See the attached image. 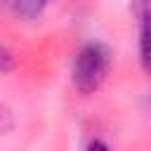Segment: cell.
Masks as SVG:
<instances>
[{"label":"cell","instance_id":"6da1fadb","mask_svg":"<svg viewBox=\"0 0 151 151\" xmlns=\"http://www.w3.org/2000/svg\"><path fill=\"white\" fill-rule=\"evenodd\" d=\"M113 68V52L104 40H85L71 59V85L78 94L90 97L101 90Z\"/></svg>","mask_w":151,"mask_h":151},{"label":"cell","instance_id":"7a4b0ae2","mask_svg":"<svg viewBox=\"0 0 151 151\" xmlns=\"http://www.w3.org/2000/svg\"><path fill=\"white\" fill-rule=\"evenodd\" d=\"M134 24H137V59L146 76H151V0L130 2Z\"/></svg>","mask_w":151,"mask_h":151},{"label":"cell","instance_id":"3957f363","mask_svg":"<svg viewBox=\"0 0 151 151\" xmlns=\"http://www.w3.org/2000/svg\"><path fill=\"white\" fill-rule=\"evenodd\" d=\"M52 0H0V9L19 21H33L45 14Z\"/></svg>","mask_w":151,"mask_h":151},{"label":"cell","instance_id":"277c9868","mask_svg":"<svg viewBox=\"0 0 151 151\" xmlns=\"http://www.w3.org/2000/svg\"><path fill=\"white\" fill-rule=\"evenodd\" d=\"M14 64H17V59H14V52L0 40V73H9L12 68H14Z\"/></svg>","mask_w":151,"mask_h":151},{"label":"cell","instance_id":"5b68a950","mask_svg":"<svg viewBox=\"0 0 151 151\" xmlns=\"http://www.w3.org/2000/svg\"><path fill=\"white\" fill-rule=\"evenodd\" d=\"M12 127H14V116H12V111L0 104V134L9 132Z\"/></svg>","mask_w":151,"mask_h":151},{"label":"cell","instance_id":"8992f818","mask_svg":"<svg viewBox=\"0 0 151 151\" xmlns=\"http://www.w3.org/2000/svg\"><path fill=\"white\" fill-rule=\"evenodd\" d=\"M85 151H111V146H109V144H106L101 137H92V139L87 142Z\"/></svg>","mask_w":151,"mask_h":151}]
</instances>
